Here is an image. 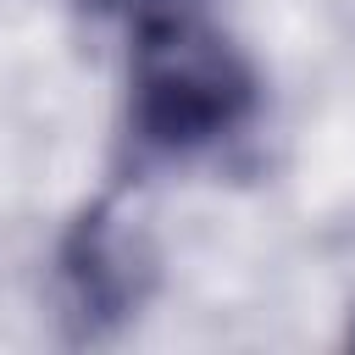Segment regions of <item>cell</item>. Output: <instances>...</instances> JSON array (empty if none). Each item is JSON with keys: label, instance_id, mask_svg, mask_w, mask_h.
Here are the masks:
<instances>
[{"label": "cell", "instance_id": "cell-2", "mask_svg": "<svg viewBox=\"0 0 355 355\" xmlns=\"http://www.w3.org/2000/svg\"><path fill=\"white\" fill-rule=\"evenodd\" d=\"M61 283H67L72 311L89 322L122 316L139 300V255L111 227V216H100V211L83 216V227L72 233V244L61 255Z\"/></svg>", "mask_w": 355, "mask_h": 355}, {"label": "cell", "instance_id": "cell-1", "mask_svg": "<svg viewBox=\"0 0 355 355\" xmlns=\"http://www.w3.org/2000/svg\"><path fill=\"white\" fill-rule=\"evenodd\" d=\"M255 105L261 83L233 39L183 11L144 17L128 72V122L144 150L205 155L233 133H244Z\"/></svg>", "mask_w": 355, "mask_h": 355}, {"label": "cell", "instance_id": "cell-3", "mask_svg": "<svg viewBox=\"0 0 355 355\" xmlns=\"http://www.w3.org/2000/svg\"><path fill=\"white\" fill-rule=\"evenodd\" d=\"M128 6H139L144 17H150V11H172V0H128Z\"/></svg>", "mask_w": 355, "mask_h": 355}]
</instances>
